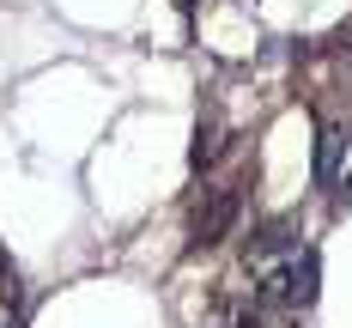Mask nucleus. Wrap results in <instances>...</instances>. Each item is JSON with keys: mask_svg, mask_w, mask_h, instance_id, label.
I'll return each mask as SVG.
<instances>
[{"mask_svg": "<svg viewBox=\"0 0 352 328\" xmlns=\"http://www.w3.org/2000/svg\"><path fill=\"white\" fill-rule=\"evenodd\" d=\"M237 213H243V195H237V188H207V195L195 201V213H188V243H195V250L225 243L231 225H237Z\"/></svg>", "mask_w": 352, "mask_h": 328, "instance_id": "1", "label": "nucleus"}, {"mask_svg": "<svg viewBox=\"0 0 352 328\" xmlns=\"http://www.w3.org/2000/svg\"><path fill=\"white\" fill-rule=\"evenodd\" d=\"M316 280H322V255L316 250H298L292 255V267L280 274V286H285V304H298V310H310L316 304Z\"/></svg>", "mask_w": 352, "mask_h": 328, "instance_id": "2", "label": "nucleus"}, {"mask_svg": "<svg viewBox=\"0 0 352 328\" xmlns=\"http://www.w3.org/2000/svg\"><path fill=\"white\" fill-rule=\"evenodd\" d=\"M340 152H346V128H340V122H322V140H316V182H334Z\"/></svg>", "mask_w": 352, "mask_h": 328, "instance_id": "3", "label": "nucleus"}, {"mask_svg": "<svg viewBox=\"0 0 352 328\" xmlns=\"http://www.w3.org/2000/svg\"><path fill=\"white\" fill-rule=\"evenodd\" d=\"M219 152H225V134H219V122H201V128H195V146H188V164H195V171H207Z\"/></svg>", "mask_w": 352, "mask_h": 328, "instance_id": "4", "label": "nucleus"}, {"mask_svg": "<svg viewBox=\"0 0 352 328\" xmlns=\"http://www.w3.org/2000/svg\"><path fill=\"white\" fill-rule=\"evenodd\" d=\"M285 243H298V237H292V219H274V225L255 237V261H261V255H274V250H285Z\"/></svg>", "mask_w": 352, "mask_h": 328, "instance_id": "5", "label": "nucleus"}]
</instances>
